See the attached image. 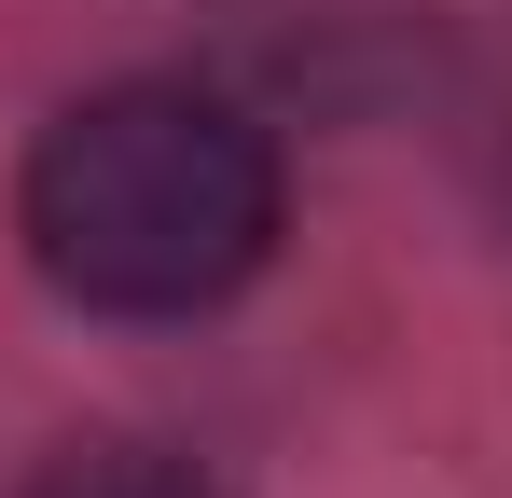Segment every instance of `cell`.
Returning <instances> with one entry per match:
<instances>
[{"mask_svg":"<svg viewBox=\"0 0 512 498\" xmlns=\"http://www.w3.org/2000/svg\"><path fill=\"white\" fill-rule=\"evenodd\" d=\"M28 263L97 319H194L277 249V139L194 83H111L42 125L14 180Z\"/></svg>","mask_w":512,"mask_h":498,"instance_id":"6da1fadb","label":"cell"},{"mask_svg":"<svg viewBox=\"0 0 512 498\" xmlns=\"http://www.w3.org/2000/svg\"><path fill=\"white\" fill-rule=\"evenodd\" d=\"M28 498H208V471L167 443H70V457L28 471Z\"/></svg>","mask_w":512,"mask_h":498,"instance_id":"7a4b0ae2","label":"cell"}]
</instances>
